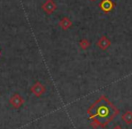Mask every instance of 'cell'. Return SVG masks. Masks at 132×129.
<instances>
[{"label": "cell", "instance_id": "cell-1", "mask_svg": "<svg viewBox=\"0 0 132 129\" xmlns=\"http://www.w3.org/2000/svg\"><path fill=\"white\" fill-rule=\"evenodd\" d=\"M89 114L99 123L106 124L114 117L115 109L106 99H102L91 108Z\"/></svg>", "mask_w": 132, "mask_h": 129}]
</instances>
